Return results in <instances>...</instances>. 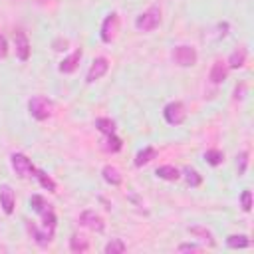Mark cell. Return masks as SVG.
Listing matches in <instances>:
<instances>
[{
    "label": "cell",
    "instance_id": "1",
    "mask_svg": "<svg viewBox=\"0 0 254 254\" xmlns=\"http://www.w3.org/2000/svg\"><path fill=\"white\" fill-rule=\"evenodd\" d=\"M159 24H161V10H159L157 6H151L147 12H143V14L137 16V20H135L137 30H141V32H151V30H155Z\"/></svg>",
    "mask_w": 254,
    "mask_h": 254
},
{
    "label": "cell",
    "instance_id": "2",
    "mask_svg": "<svg viewBox=\"0 0 254 254\" xmlns=\"http://www.w3.org/2000/svg\"><path fill=\"white\" fill-rule=\"evenodd\" d=\"M28 109H30V115H32L34 119L44 121V119H48V117H50V113H52V103H50L46 97L36 95V97H32V99H30Z\"/></svg>",
    "mask_w": 254,
    "mask_h": 254
},
{
    "label": "cell",
    "instance_id": "3",
    "mask_svg": "<svg viewBox=\"0 0 254 254\" xmlns=\"http://www.w3.org/2000/svg\"><path fill=\"white\" fill-rule=\"evenodd\" d=\"M173 60H175V64L181 65V67H190V65L196 64L198 56H196V50L190 48V46H177V48L173 50Z\"/></svg>",
    "mask_w": 254,
    "mask_h": 254
},
{
    "label": "cell",
    "instance_id": "4",
    "mask_svg": "<svg viewBox=\"0 0 254 254\" xmlns=\"http://www.w3.org/2000/svg\"><path fill=\"white\" fill-rule=\"evenodd\" d=\"M163 115H165V121L169 125H181L187 117V111H185V105L181 101H171L165 105Z\"/></svg>",
    "mask_w": 254,
    "mask_h": 254
},
{
    "label": "cell",
    "instance_id": "5",
    "mask_svg": "<svg viewBox=\"0 0 254 254\" xmlns=\"http://www.w3.org/2000/svg\"><path fill=\"white\" fill-rule=\"evenodd\" d=\"M10 161H12V169H14L16 175H20L22 179L32 177V173H36V169H34V165L30 163V159H28L26 155H22V153H14V155L10 157Z\"/></svg>",
    "mask_w": 254,
    "mask_h": 254
},
{
    "label": "cell",
    "instance_id": "6",
    "mask_svg": "<svg viewBox=\"0 0 254 254\" xmlns=\"http://www.w3.org/2000/svg\"><path fill=\"white\" fill-rule=\"evenodd\" d=\"M79 222H81L83 226H87L89 230H95V232H101V230L105 228L103 218H101L97 212H93V210H83L81 216H79Z\"/></svg>",
    "mask_w": 254,
    "mask_h": 254
},
{
    "label": "cell",
    "instance_id": "7",
    "mask_svg": "<svg viewBox=\"0 0 254 254\" xmlns=\"http://www.w3.org/2000/svg\"><path fill=\"white\" fill-rule=\"evenodd\" d=\"M107 67H109V64H107L105 58H95L93 64H91V67H89V71H87V81L93 83V81L101 79L107 73Z\"/></svg>",
    "mask_w": 254,
    "mask_h": 254
},
{
    "label": "cell",
    "instance_id": "8",
    "mask_svg": "<svg viewBox=\"0 0 254 254\" xmlns=\"http://www.w3.org/2000/svg\"><path fill=\"white\" fill-rule=\"evenodd\" d=\"M14 46H16V54L22 62H26L30 58V42H28V36L24 32H16L14 34Z\"/></svg>",
    "mask_w": 254,
    "mask_h": 254
},
{
    "label": "cell",
    "instance_id": "9",
    "mask_svg": "<svg viewBox=\"0 0 254 254\" xmlns=\"http://www.w3.org/2000/svg\"><path fill=\"white\" fill-rule=\"evenodd\" d=\"M0 206L6 214H12L14 212V190L8 187V185H2L0 187Z\"/></svg>",
    "mask_w": 254,
    "mask_h": 254
},
{
    "label": "cell",
    "instance_id": "10",
    "mask_svg": "<svg viewBox=\"0 0 254 254\" xmlns=\"http://www.w3.org/2000/svg\"><path fill=\"white\" fill-rule=\"evenodd\" d=\"M115 30H117V14H109L103 20V26H101V40L111 42L113 36H115Z\"/></svg>",
    "mask_w": 254,
    "mask_h": 254
},
{
    "label": "cell",
    "instance_id": "11",
    "mask_svg": "<svg viewBox=\"0 0 254 254\" xmlns=\"http://www.w3.org/2000/svg\"><path fill=\"white\" fill-rule=\"evenodd\" d=\"M79 60H81V50H75L73 54H69L67 58H64V60L60 62V71H62V73H71V71L77 67Z\"/></svg>",
    "mask_w": 254,
    "mask_h": 254
},
{
    "label": "cell",
    "instance_id": "12",
    "mask_svg": "<svg viewBox=\"0 0 254 254\" xmlns=\"http://www.w3.org/2000/svg\"><path fill=\"white\" fill-rule=\"evenodd\" d=\"M226 73H228V65L224 64V62H214L212 64V69H210V81L212 83H222L224 79H226Z\"/></svg>",
    "mask_w": 254,
    "mask_h": 254
},
{
    "label": "cell",
    "instance_id": "13",
    "mask_svg": "<svg viewBox=\"0 0 254 254\" xmlns=\"http://www.w3.org/2000/svg\"><path fill=\"white\" fill-rule=\"evenodd\" d=\"M189 232H190L192 236H198V238H200L202 242H206L208 246H214V244H216L212 232H210L208 228H204V226H189Z\"/></svg>",
    "mask_w": 254,
    "mask_h": 254
},
{
    "label": "cell",
    "instance_id": "14",
    "mask_svg": "<svg viewBox=\"0 0 254 254\" xmlns=\"http://www.w3.org/2000/svg\"><path fill=\"white\" fill-rule=\"evenodd\" d=\"M244 62H246V50H244V48H238V50H234V52L230 54V58H228V67L238 69V67L244 65Z\"/></svg>",
    "mask_w": 254,
    "mask_h": 254
},
{
    "label": "cell",
    "instance_id": "15",
    "mask_svg": "<svg viewBox=\"0 0 254 254\" xmlns=\"http://www.w3.org/2000/svg\"><path fill=\"white\" fill-rule=\"evenodd\" d=\"M226 246L228 248H246V246H250V240L246 234H230L226 238Z\"/></svg>",
    "mask_w": 254,
    "mask_h": 254
},
{
    "label": "cell",
    "instance_id": "16",
    "mask_svg": "<svg viewBox=\"0 0 254 254\" xmlns=\"http://www.w3.org/2000/svg\"><path fill=\"white\" fill-rule=\"evenodd\" d=\"M155 155H157V151H155L153 147H145L143 151H139V153L135 155V165H137V167H143V165H147L151 159H155Z\"/></svg>",
    "mask_w": 254,
    "mask_h": 254
},
{
    "label": "cell",
    "instance_id": "17",
    "mask_svg": "<svg viewBox=\"0 0 254 254\" xmlns=\"http://www.w3.org/2000/svg\"><path fill=\"white\" fill-rule=\"evenodd\" d=\"M101 175H103V179H105L109 185H119V183H121V173H119L115 167H111V165H105L103 171H101Z\"/></svg>",
    "mask_w": 254,
    "mask_h": 254
},
{
    "label": "cell",
    "instance_id": "18",
    "mask_svg": "<svg viewBox=\"0 0 254 254\" xmlns=\"http://www.w3.org/2000/svg\"><path fill=\"white\" fill-rule=\"evenodd\" d=\"M157 177L159 179H165V181H177L179 179V171L171 165H163L157 169Z\"/></svg>",
    "mask_w": 254,
    "mask_h": 254
},
{
    "label": "cell",
    "instance_id": "19",
    "mask_svg": "<svg viewBox=\"0 0 254 254\" xmlns=\"http://www.w3.org/2000/svg\"><path fill=\"white\" fill-rule=\"evenodd\" d=\"M28 228H30L32 236L36 238V242H38V244H42V246H44V244H48V242L52 240V236H54V232H48L46 228H44V232H40V230H38L36 226H32V224H28Z\"/></svg>",
    "mask_w": 254,
    "mask_h": 254
},
{
    "label": "cell",
    "instance_id": "20",
    "mask_svg": "<svg viewBox=\"0 0 254 254\" xmlns=\"http://www.w3.org/2000/svg\"><path fill=\"white\" fill-rule=\"evenodd\" d=\"M69 248H71V252H87L89 244H87V240H85V238H81V236L73 234V236L69 238Z\"/></svg>",
    "mask_w": 254,
    "mask_h": 254
},
{
    "label": "cell",
    "instance_id": "21",
    "mask_svg": "<svg viewBox=\"0 0 254 254\" xmlns=\"http://www.w3.org/2000/svg\"><path fill=\"white\" fill-rule=\"evenodd\" d=\"M95 127H97L101 133H105V135L115 133V123H113L111 119H107V117H99V119L95 121Z\"/></svg>",
    "mask_w": 254,
    "mask_h": 254
},
{
    "label": "cell",
    "instance_id": "22",
    "mask_svg": "<svg viewBox=\"0 0 254 254\" xmlns=\"http://www.w3.org/2000/svg\"><path fill=\"white\" fill-rule=\"evenodd\" d=\"M204 159H206V163H208V165L216 167V165H220V163H222L224 155H222V151H218V149H208V151L204 153Z\"/></svg>",
    "mask_w": 254,
    "mask_h": 254
},
{
    "label": "cell",
    "instance_id": "23",
    "mask_svg": "<svg viewBox=\"0 0 254 254\" xmlns=\"http://www.w3.org/2000/svg\"><path fill=\"white\" fill-rule=\"evenodd\" d=\"M42 220H44V228L48 232H54V228H56V214H54L52 208H48V210L42 212Z\"/></svg>",
    "mask_w": 254,
    "mask_h": 254
},
{
    "label": "cell",
    "instance_id": "24",
    "mask_svg": "<svg viewBox=\"0 0 254 254\" xmlns=\"http://www.w3.org/2000/svg\"><path fill=\"white\" fill-rule=\"evenodd\" d=\"M121 252H125V244H123V240L113 238L111 242L105 244V254H121Z\"/></svg>",
    "mask_w": 254,
    "mask_h": 254
},
{
    "label": "cell",
    "instance_id": "25",
    "mask_svg": "<svg viewBox=\"0 0 254 254\" xmlns=\"http://www.w3.org/2000/svg\"><path fill=\"white\" fill-rule=\"evenodd\" d=\"M36 177H38V181H40V185H42L44 189H48L50 192H56V183H54L44 171H36Z\"/></svg>",
    "mask_w": 254,
    "mask_h": 254
},
{
    "label": "cell",
    "instance_id": "26",
    "mask_svg": "<svg viewBox=\"0 0 254 254\" xmlns=\"http://www.w3.org/2000/svg\"><path fill=\"white\" fill-rule=\"evenodd\" d=\"M30 204H32V208L38 212V214H42L44 210H48L50 206L46 204V200H44V196H40V194H34L32 198H30Z\"/></svg>",
    "mask_w": 254,
    "mask_h": 254
},
{
    "label": "cell",
    "instance_id": "27",
    "mask_svg": "<svg viewBox=\"0 0 254 254\" xmlns=\"http://www.w3.org/2000/svg\"><path fill=\"white\" fill-rule=\"evenodd\" d=\"M185 179H187V183H189L190 187H198V185L202 183V177H200L194 169H185Z\"/></svg>",
    "mask_w": 254,
    "mask_h": 254
},
{
    "label": "cell",
    "instance_id": "28",
    "mask_svg": "<svg viewBox=\"0 0 254 254\" xmlns=\"http://www.w3.org/2000/svg\"><path fill=\"white\" fill-rule=\"evenodd\" d=\"M246 165H248V151H242V153L238 155V161H236L238 175H244V173H246Z\"/></svg>",
    "mask_w": 254,
    "mask_h": 254
},
{
    "label": "cell",
    "instance_id": "29",
    "mask_svg": "<svg viewBox=\"0 0 254 254\" xmlns=\"http://www.w3.org/2000/svg\"><path fill=\"white\" fill-rule=\"evenodd\" d=\"M240 202H242V210H250L252 208V194H250V190H244L242 194H240Z\"/></svg>",
    "mask_w": 254,
    "mask_h": 254
},
{
    "label": "cell",
    "instance_id": "30",
    "mask_svg": "<svg viewBox=\"0 0 254 254\" xmlns=\"http://www.w3.org/2000/svg\"><path fill=\"white\" fill-rule=\"evenodd\" d=\"M107 137H109V139H107V143H109L107 149H109V151H119V149H121V139L115 137V133H111V135H107Z\"/></svg>",
    "mask_w": 254,
    "mask_h": 254
},
{
    "label": "cell",
    "instance_id": "31",
    "mask_svg": "<svg viewBox=\"0 0 254 254\" xmlns=\"http://www.w3.org/2000/svg\"><path fill=\"white\" fill-rule=\"evenodd\" d=\"M198 246L196 244H181L179 246V252H196Z\"/></svg>",
    "mask_w": 254,
    "mask_h": 254
},
{
    "label": "cell",
    "instance_id": "32",
    "mask_svg": "<svg viewBox=\"0 0 254 254\" xmlns=\"http://www.w3.org/2000/svg\"><path fill=\"white\" fill-rule=\"evenodd\" d=\"M8 54V46H6V38L0 34V58H4Z\"/></svg>",
    "mask_w": 254,
    "mask_h": 254
}]
</instances>
